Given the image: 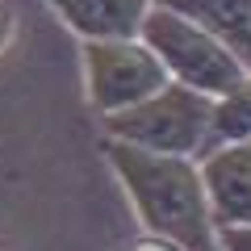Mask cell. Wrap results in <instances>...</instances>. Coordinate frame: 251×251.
<instances>
[{"label":"cell","instance_id":"cell-5","mask_svg":"<svg viewBox=\"0 0 251 251\" xmlns=\"http://www.w3.org/2000/svg\"><path fill=\"white\" fill-rule=\"evenodd\" d=\"M214 226H251V138L209 143L201 155Z\"/></svg>","mask_w":251,"mask_h":251},{"label":"cell","instance_id":"cell-6","mask_svg":"<svg viewBox=\"0 0 251 251\" xmlns=\"http://www.w3.org/2000/svg\"><path fill=\"white\" fill-rule=\"evenodd\" d=\"M80 42L88 38H130L143 29L151 0H46Z\"/></svg>","mask_w":251,"mask_h":251},{"label":"cell","instance_id":"cell-10","mask_svg":"<svg viewBox=\"0 0 251 251\" xmlns=\"http://www.w3.org/2000/svg\"><path fill=\"white\" fill-rule=\"evenodd\" d=\"M130 251H188V247H184V243H176V239H168V234H151V230H147Z\"/></svg>","mask_w":251,"mask_h":251},{"label":"cell","instance_id":"cell-2","mask_svg":"<svg viewBox=\"0 0 251 251\" xmlns=\"http://www.w3.org/2000/svg\"><path fill=\"white\" fill-rule=\"evenodd\" d=\"M138 34L159 54V63L168 67L172 80L205 92V97H222L247 75L243 59L230 50V42L218 29H209L205 21L188 17V13L172 9L163 0H151Z\"/></svg>","mask_w":251,"mask_h":251},{"label":"cell","instance_id":"cell-3","mask_svg":"<svg viewBox=\"0 0 251 251\" xmlns=\"http://www.w3.org/2000/svg\"><path fill=\"white\" fill-rule=\"evenodd\" d=\"M100 126H105V138H122V143L163 151V155H197L201 159L214 143V97L168 80L147 100L105 113Z\"/></svg>","mask_w":251,"mask_h":251},{"label":"cell","instance_id":"cell-9","mask_svg":"<svg viewBox=\"0 0 251 251\" xmlns=\"http://www.w3.org/2000/svg\"><path fill=\"white\" fill-rule=\"evenodd\" d=\"M222 251H251V226H218Z\"/></svg>","mask_w":251,"mask_h":251},{"label":"cell","instance_id":"cell-4","mask_svg":"<svg viewBox=\"0 0 251 251\" xmlns=\"http://www.w3.org/2000/svg\"><path fill=\"white\" fill-rule=\"evenodd\" d=\"M80 59H84V92H88V105L100 117L138 105V100H147L151 92H159L172 80L168 67L159 63V54L143 42V34L88 38V42H80Z\"/></svg>","mask_w":251,"mask_h":251},{"label":"cell","instance_id":"cell-1","mask_svg":"<svg viewBox=\"0 0 251 251\" xmlns=\"http://www.w3.org/2000/svg\"><path fill=\"white\" fill-rule=\"evenodd\" d=\"M105 159L134 205L143 230L168 234L188 251H214L218 226L209 214V193L197 155H163L147 147L105 138Z\"/></svg>","mask_w":251,"mask_h":251},{"label":"cell","instance_id":"cell-8","mask_svg":"<svg viewBox=\"0 0 251 251\" xmlns=\"http://www.w3.org/2000/svg\"><path fill=\"white\" fill-rule=\"evenodd\" d=\"M251 138V72L230 92L214 97V143Z\"/></svg>","mask_w":251,"mask_h":251},{"label":"cell","instance_id":"cell-7","mask_svg":"<svg viewBox=\"0 0 251 251\" xmlns=\"http://www.w3.org/2000/svg\"><path fill=\"white\" fill-rule=\"evenodd\" d=\"M163 4L218 29L230 42V50L243 59V67L251 72V0H163Z\"/></svg>","mask_w":251,"mask_h":251},{"label":"cell","instance_id":"cell-11","mask_svg":"<svg viewBox=\"0 0 251 251\" xmlns=\"http://www.w3.org/2000/svg\"><path fill=\"white\" fill-rule=\"evenodd\" d=\"M13 29H17V17H13L9 0H0V54L9 50V42H13Z\"/></svg>","mask_w":251,"mask_h":251}]
</instances>
